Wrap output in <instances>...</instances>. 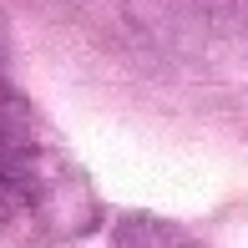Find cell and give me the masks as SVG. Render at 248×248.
<instances>
[{
	"label": "cell",
	"instance_id": "1",
	"mask_svg": "<svg viewBox=\"0 0 248 248\" xmlns=\"http://www.w3.org/2000/svg\"><path fill=\"white\" fill-rule=\"evenodd\" d=\"M31 172H36V142L20 127L0 122V223L31 208Z\"/></svg>",
	"mask_w": 248,
	"mask_h": 248
}]
</instances>
